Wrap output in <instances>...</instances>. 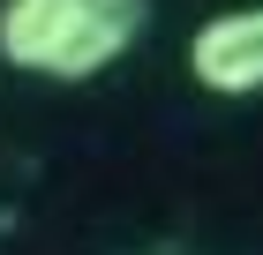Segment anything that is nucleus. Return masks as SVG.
<instances>
[{"mask_svg": "<svg viewBox=\"0 0 263 255\" xmlns=\"http://www.w3.org/2000/svg\"><path fill=\"white\" fill-rule=\"evenodd\" d=\"M151 0H0V60L45 83H90L143 38Z\"/></svg>", "mask_w": 263, "mask_h": 255, "instance_id": "f257e3e1", "label": "nucleus"}, {"mask_svg": "<svg viewBox=\"0 0 263 255\" xmlns=\"http://www.w3.org/2000/svg\"><path fill=\"white\" fill-rule=\"evenodd\" d=\"M188 75H196L211 98H256L263 90V0L218 8L211 23H196V38H188Z\"/></svg>", "mask_w": 263, "mask_h": 255, "instance_id": "f03ea898", "label": "nucleus"}]
</instances>
